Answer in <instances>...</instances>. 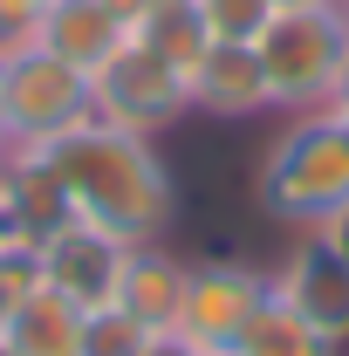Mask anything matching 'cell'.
Wrapping results in <instances>:
<instances>
[{"label":"cell","mask_w":349,"mask_h":356,"mask_svg":"<svg viewBox=\"0 0 349 356\" xmlns=\"http://www.w3.org/2000/svg\"><path fill=\"white\" fill-rule=\"evenodd\" d=\"M96 117V89L83 69H69L48 48H21L0 76V137L14 151H48L55 137Z\"/></svg>","instance_id":"277c9868"},{"label":"cell","mask_w":349,"mask_h":356,"mask_svg":"<svg viewBox=\"0 0 349 356\" xmlns=\"http://www.w3.org/2000/svg\"><path fill=\"white\" fill-rule=\"evenodd\" d=\"M42 288V247L35 240H0V336H7V322H14V309L28 302Z\"/></svg>","instance_id":"e0dca14e"},{"label":"cell","mask_w":349,"mask_h":356,"mask_svg":"<svg viewBox=\"0 0 349 356\" xmlns=\"http://www.w3.org/2000/svg\"><path fill=\"white\" fill-rule=\"evenodd\" d=\"M89 89H96V117L117 124V131H137V137H165V131H178V124L192 117V83H185V69L165 62L158 48L137 42V35L89 76Z\"/></svg>","instance_id":"5b68a950"},{"label":"cell","mask_w":349,"mask_h":356,"mask_svg":"<svg viewBox=\"0 0 349 356\" xmlns=\"http://www.w3.org/2000/svg\"><path fill=\"white\" fill-rule=\"evenodd\" d=\"M192 117H206L219 131H240V124L274 117V89L261 76L254 42H213L199 55V69H192Z\"/></svg>","instance_id":"9c48e42d"},{"label":"cell","mask_w":349,"mask_h":356,"mask_svg":"<svg viewBox=\"0 0 349 356\" xmlns=\"http://www.w3.org/2000/svg\"><path fill=\"white\" fill-rule=\"evenodd\" d=\"M158 329H144L124 302H103V309H83V350L76 356H144Z\"/></svg>","instance_id":"2e32d148"},{"label":"cell","mask_w":349,"mask_h":356,"mask_svg":"<svg viewBox=\"0 0 349 356\" xmlns=\"http://www.w3.org/2000/svg\"><path fill=\"white\" fill-rule=\"evenodd\" d=\"M124 42H131V28H124L103 0H48L42 21H35V48L62 55V62L83 69V76H96Z\"/></svg>","instance_id":"30bf717a"},{"label":"cell","mask_w":349,"mask_h":356,"mask_svg":"<svg viewBox=\"0 0 349 356\" xmlns=\"http://www.w3.org/2000/svg\"><path fill=\"white\" fill-rule=\"evenodd\" d=\"M226 356H322V329L267 288V302L254 309V322L240 329V343H233Z\"/></svg>","instance_id":"5bb4252c"},{"label":"cell","mask_w":349,"mask_h":356,"mask_svg":"<svg viewBox=\"0 0 349 356\" xmlns=\"http://www.w3.org/2000/svg\"><path fill=\"white\" fill-rule=\"evenodd\" d=\"M267 14H274V0H199V21L213 42H254Z\"/></svg>","instance_id":"ac0fdd59"},{"label":"cell","mask_w":349,"mask_h":356,"mask_svg":"<svg viewBox=\"0 0 349 356\" xmlns=\"http://www.w3.org/2000/svg\"><path fill=\"white\" fill-rule=\"evenodd\" d=\"M7 343H14V356H76V350H83V309L42 281V288L14 309Z\"/></svg>","instance_id":"4fadbf2b"},{"label":"cell","mask_w":349,"mask_h":356,"mask_svg":"<svg viewBox=\"0 0 349 356\" xmlns=\"http://www.w3.org/2000/svg\"><path fill=\"white\" fill-rule=\"evenodd\" d=\"M336 117H349V48H343V69H336V83H329V96H322Z\"/></svg>","instance_id":"d6986e66"},{"label":"cell","mask_w":349,"mask_h":356,"mask_svg":"<svg viewBox=\"0 0 349 356\" xmlns=\"http://www.w3.org/2000/svg\"><path fill=\"white\" fill-rule=\"evenodd\" d=\"M343 124H349V117H343Z\"/></svg>","instance_id":"f1b7e54d"},{"label":"cell","mask_w":349,"mask_h":356,"mask_svg":"<svg viewBox=\"0 0 349 356\" xmlns=\"http://www.w3.org/2000/svg\"><path fill=\"white\" fill-rule=\"evenodd\" d=\"M7 178H14V144L0 137V199H7Z\"/></svg>","instance_id":"cb8c5ba5"},{"label":"cell","mask_w":349,"mask_h":356,"mask_svg":"<svg viewBox=\"0 0 349 356\" xmlns=\"http://www.w3.org/2000/svg\"><path fill=\"white\" fill-rule=\"evenodd\" d=\"M343 48H349L343 0H274V14L254 35L261 76L274 89V117L315 110L336 83V69H343Z\"/></svg>","instance_id":"3957f363"},{"label":"cell","mask_w":349,"mask_h":356,"mask_svg":"<svg viewBox=\"0 0 349 356\" xmlns=\"http://www.w3.org/2000/svg\"><path fill=\"white\" fill-rule=\"evenodd\" d=\"M267 288L288 302V309H302L322 336L349 322V261L343 247L322 233V226H308V233H288V247L267 261Z\"/></svg>","instance_id":"ba28073f"},{"label":"cell","mask_w":349,"mask_h":356,"mask_svg":"<svg viewBox=\"0 0 349 356\" xmlns=\"http://www.w3.org/2000/svg\"><path fill=\"white\" fill-rule=\"evenodd\" d=\"M103 7H110V14L124 21V28H137V21H144V14H151L158 0H103Z\"/></svg>","instance_id":"7402d4cb"},{"label":"cell","mask_w":349,"mask_h":356,"mask_svg":"<svg viewBox=\"0 0 349 356\" xmlns=\"http://www.w3.org/2000/svg\"><path fill=\"white\" fill-rule=\"evenodd\" d=\"M322 233H329V240L343 247V261H349V199L336 206V213H329V220H322Z\"/></svg>","instance_id":"44dd1931"},{"label":"cell","mask_w":349,"mask_h":356,"mask_svg":"<svg viewBox=\"0 0 349 356\" xmlns=\"http://www.w3.org/2000/svg\"><path fill=\"white\" fill-rule=\"evenodd\" d=\"M261 302H267V261H254V254H206V261H192L172 336H185L206 356H226Z\"/></svg>","instance_id":"8992f818"},{"label":"cell","mask_w":349,"mask_h":356,"mask_svg":"<svg viewBox=\"0 0 349 356\" xmlns=\"http://www.w3.org/2000/svg\"><path fill=\"white\" fill-rule=\"evenodd\" d=\"M322 356H349V322H336V329L322 336Z\"/></svg>","instance_id":"603a6c76"},{"label":"cell","mask_w":349,"mask_h":356,"mask_svg":"<svg viewBox=\"0 0 349 356\" xmlns=\"http://www.w3.org/2000/svg\"><path fill=\"white\" fill-rule=\"evenodd\" d=\"M343 14H349V0H343Z\"/></svg>","instance_id":"83f0119b"},{"label":"cell","mask_w":349,"mask_h":356,"mask_svg":"<svg viewBox=\"0 0 349 356\" xmlns=\"http://www.w3.org/2000/svg\"><path fill=\"white\" fill-rule=\"evenodd\" d=\"M124 261H131V240L110 233V226H96V220H69V226H55L42 240V281L55 295H69L76 309L117 302Z\"/></svg>","instance_id":"52a82bcc"},{"label":"cell","mask_w":349,"mask_h":356,"mask_svg":"<svg viewBox=\"0 0 349 356\" xmlns=\"http://www.w3.org/2000/svg\"><path fill=\"white\" fill-rule=\"evenodd\" d=\"M185 281H192V261L178 254L172 240H144V247H131V261H124V288H117V302H124L144 329L165 336V329L178 322Z\"/></svg>","instance_id":"8fae6325"},{"label":"cell","mask_w":349,"mask_h":356,"mask_svg":"<svg viewBox=\"0 0 349 356\" xmlns=\"http://www.w3.org/2000/svg\"><path fill=\"white\" fill-rule=\"evenodd\" d=\"M42 158L55 165L76 220L110 226L131 247L172 240L178 213H185V192H178V172H172V158L158 151V137H137V131H117V124L89 117L69 137H55Z\"/></svg>","instance_id":"6da1fadb"},{"label":"cell","mask_w":349,"mask_h":356,"mask_svg":"<svg viewBox=\"0 0 349 356\" xmlns=\"http://www.w3.org/2000/svg\"><path fill=\"white\" fill-rule=\"evenodd\" d=\"M0 240H7V226H0Z\"/></svg>","instance_id":"484cf974"},{"label":"cell","mask_w":349,"mask_h":356,"mask_svg":"<svg viewBox=\"0 0 349 356\" xmlns=\"http://www.w3.org/2000/svg\"><path fill=\"white\" fill-rule=\"evenodd\" d=\"M0 356H14V343H7V336H0Z\"/></svg>","instance_id":"d4e9b609"},{"label":"cell","mask_w":349,"mask_h":356,"mask_svg":"<svg viewBox=\"0 0 349 356\" xmlns=\"http://www.w3.org/2000/svg\"><path fill=\"white\" fill-rule=\"evenodd\" d=\"M144 356H206V350H192L185 336H172V329H165V336H151V350H144Z\"/></svg>","instance_id":"ffe728a7"},{"label":"cell","mask_w":349,"mask_h":356,"mask_svg":"<svg viewBox=\"0 0 349 356\" xmlns=\"http://www.w3.org/2000/svg\"><path fill=\"white\" fill-rule=\"evenodd\" d=\"M76 220V206H69V192H62V178L48 165L42 151H14V178H7V199H0V226L14 233V240H35L42 247L55 226Z\"/></svg>","instance_id":"7c38bea8"},{"label":"cell","mask_w":349,"mask_h":356,"mask_svg":"<svg viewBox=\"0 0 349 356\" xmlns=\"http://www.w3.org/2000/svg\"><path fill=\"white\" fill-rule=\"evenodd\" d=\"M137 42H151L165 62H178L185 69V83H192V69H199V55L213 48V35H206V21H199V0H158L144 21L131 28Z\"/></svg>","instance_id":"9a60e30c"},{"label":"cell","mask_w":349,"mask_h":356,"mask_svg":"<svg viewBox=\"0 0 349 356\" xmlns=\"http://www.w3.org/2000/svg\"><path fill=\"white\" fill-rule=\"evenodd\" d=\"M343 199H349V124L329 103L288 110L281 131L254 158V213L281 233H308Z\"/></svg>","instance_id":"7a4b0ae2"},{"label":"cell","mask_w":349,"mask_h":356,"mask_svg":"<svg viewBox=\"0 0 349 356\" xmlns=\"http://www.w3.org/2000/svg\"><path fill=\"white\" fill-rule=\"evenodd\" d=\"M0 76H7V62H0Z\"/></svg>","instance_id":"4316f807"}]
</instances>
